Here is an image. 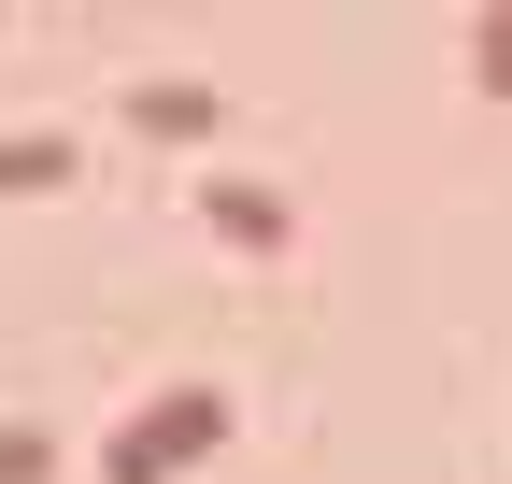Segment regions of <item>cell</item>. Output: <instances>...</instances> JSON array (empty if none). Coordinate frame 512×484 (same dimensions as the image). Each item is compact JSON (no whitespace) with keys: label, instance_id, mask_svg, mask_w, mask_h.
Segmentation results:
<instances>
[{"label":"cell","instance_id":"6da1fadb","mask_svg":"<svg viewBox=\"0 0 512 484\" xmlns=\"http://www.w3.org/2000/svg\"><path fill=\"white\" fill-rule=\"evenodd\" d=\"M200 442H228V399H214V385H157V399H143V428L114 442V484H171Z\"/></svg>","mask_w":512,"mask_h":484},{"label":"cell","instance_id":"7a4b0ae2","mask_svg":"<svg viewBox=\"0 0 512 484\" xmlns=\"http://www.w3.org/2000/svg\"><path fill=\"white\" fill-rule=\"evenodd\" d=\"M72 157H86L72 129H0V200H43V186H57Z\"/></svg>","mask_w":512,"mask_h":484},{"label":"cell","instance_id":"3957f363","mask_svg":"<svg viewBox=\"0 0 512 484\" xmlns=\"http://www.w3.org/2000/svg\"><path fill=\"white\" fill-rule=\"evenodd\" d=\"M200 214H214L228 242H256V257L285 242V200H271V186H200Z\"/></svg>","mask_w":512,"mask_h":484},{"label":"cell","instance_id":"277c9868","mask_svg":"<svg viewBox=\"0 0 512 484\" xmlns=\"http://www.w3.org/2000/svg\"><path fill=\"white\" fill-rule=\"evenodd\" d=\"M128 114H143V129H157V143H185V129H214V100H200V86H143V100H128Z\"/></svg>","mask_w":512,"mask_h":484},{"label":"cell","instance_id":"5b68a950","mask_svg":"<svg viewBox=\"0 0 512 484\" xmlns=\"http://www.w3.org/2000/svg\"><path fill=\"white\" fill-rule=\"evenodd\" d=\"M43 470H57V442H43V428H0V484H43Z\"/></svg>","mask_w":512,"mask_h":484},{"label":"cell","instance_id":"8992f818","mask_svg":"<svg viewBox=\"0 0 512 484\" xmlns=\"http://www.w3.org/2000/svg\"><path fill=\"white\" fill-rule=\"evenodd\" d=\"M484 86L512 100V15H484Z\"/></svg>","mask_w":512,"mask_h":484}]
</instances>
